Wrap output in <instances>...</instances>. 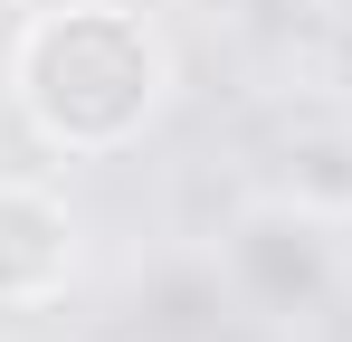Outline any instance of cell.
I'll return each mask as SVG.
<instances>
[{"mask_svg":"<svg viewBox=\"0 0 352 342\" xmlns=\"http://www.w3.org/2000/svg\"><path fill=\"white\" fill-rule=\"evenodd\" d=\"M162 105V38L105 10V0H67L48 19H29L19 38V114L38 124V143L58 152H115L133 143Z\"/></svg>","mask_w":352,"mask_h":342,"instance_id":"1","label":"cell"},{"mask_svg":"<svg viewBox=\"0 0 352 342\" xmlns=\"http://www.w3.org/2000/svg\"><path fill=\"white\" fill-rule=\"evenodd\" d=\"M333 285V219L286 190H257L229 219V295L248 314H314Z\"/></svg>","mask_w":352,"mask_h":342,"instance_id":"2","label":"cell"},{"mask_svg":"<svg viewBox=\"0 0 352 342\" xmlns=\"http://www.w3.org/2000/svg\"><path fill=\"white\" fill-rule=\"evenodd\" d=\"M76 276V219L38 181H0V304H58Z\"/></svg>","mask_w":352,"mask_h":342,"instance_id":"3","label":"cell"},{"mask_svg":"<svg viewBox=\"0 0 352 342\" xmlns=\"http://www.w3.org/2000/svg\"><path fill=\"white\" fill-rule=\"evenodd\" d=\"M267 190H286V200L324 209V219H352V124H295Z\"/></svg>","mask_w":352,"mask_h":342,"instance_id":"4","label":"cell"}]
</instances>
